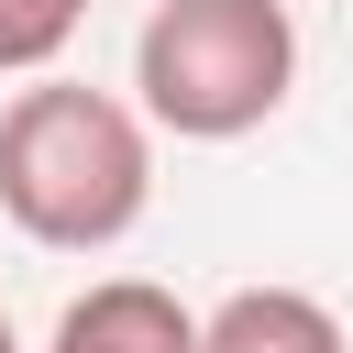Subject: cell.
I'll return each instance as SVG.
<instances>
[{
  "label": "cell",
  "instance_id": "cell-1",
  "mask_svg": "<svg viewBox=\"0 0 353 353\" xmlns=\"http://www.w3.org/2000/svg\"><path fill=\"white\" fill-rule=\"evenodd\" d=\"M154 210V121L110 88L33 77L0 110V221L44 254H110Z\"/></svg>",
  "mask_w": 353,
  "mask_h": 353
},
{
  "label": "cell",
  "instance_id": "cell-2",
  "mask_svg": "<svg viewBox=\"0 0 353 353\" xmlns=\"http://www.w3.org/2000/svg\"><path fill=\"white\" fill-rule=\"evenodd\" d=\"M143 121L176 143H232L287 110L298 88V22L287 0H154L132 33Z\"/></svg>",
  "mask_w": 353,
  "mask_h": 353
},
{
  "label": "cell",
  "instance_id": "cell-3",
  "mask_svg": "<svg viewBox=\"0 0 353 353\" xmlns=\"http://www.w3.org/2000/svg\"><path fill=\"white\" fill-rule=\"evenodd\" d=\"M44 353H199V309H176V287L154 276H99L88 298H66Z\"/></svg>",
  "mask_w": 353,
  "mask_h": 353
},
{
  "label": "cell",
  "instance_id": "cell-4",
  "mask_svg": "<svg viewBox=\"0 0 353 353\" xmlns=\"http://www.w3.org/2000/svg\"><path fill=\"white\" fill-rule=\"evenodd\" d=\"M199 353H353V342L309 287H232L221 309H199Z\"/></svg>",
  "mask_w": 353,
  "mask_h": 353
},
{
  "label": "cell",
  "instance_id": "cell-5",
  "mask_svg": "<svg viewBox=\"0 0 353 353\" xmlns=\"http://www.w3.org/2000/svg\"><path fill=\"white\" fill-rule=\"evenodd\" d=\"M88 0H0V77H44L66 44H77Z\"/></svg>",
  "mask_w": 353,
  "mask_h": 353
},
{
  "label": "cell",
  "instance_id": "cell-6",
  "mask_svg": "<svg viewBox=\"0 0 353 353\" xmlns=\"http://www.w3.org/2000/svg\"><path fill=\"white\" fill-rule=\"evenodd\" d=\"M0 353H22V331H11V309H0Z\"/></svg>",
  "mask_w": 353,
  "mask_h": 353
}]
</instances>
